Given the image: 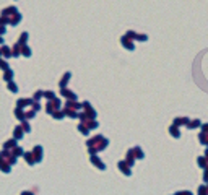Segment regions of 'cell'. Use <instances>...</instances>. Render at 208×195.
<instances>
[{
    "label": "cell",
    "mask_w": 208,
    "mask_h": 195,
    "mask_svg": "<svg viewBox=\"0 0 208 195\" xmlns=\"http://www.w3.org/2000/svg\"><path fill=\"white\" fill-rule=\"evenodd\" d=\"M3 55L8 57V49H7V47H3Z\"/></svg>",
    "instance_id": "obj_11"
},
{
    "label": "cell",
    "mask_w": 208,
    "mask_h": 195,
    "mask_svg": "<svg viewBox=\"0 0 208 195\" xmlns=\"http://www.w3.org/2000/svg\"><path fill=\"white\" fill-rule=\"evenodd\" d=\"M119 166H120V168H122V173H124V174H127V176L130 174V171L127 169V164H125V163H119Z\"/></svg>",
    "instance_id": "obj_2"
},
{
    "label": "cell",
    "mask_w": 208,
    "mask_h": 195,
    "mask_svg": "<svg viewBox=\"0 0 208 195\" xmlns=\"http://www.w3.org/2000/svg\"><path fill=\"white\" fill-rule=\"evenodd\" d=\"M15 130H16V138H20V137H21V129H20V127H16Z\"/></svg>",
    "instance_id": "obj_8"
},
{
    "label": "cell",
    "mask_w": 208,
    "mask_h": 195,
    "mask_svg": "<svg viewBox=\"0 0 208 195\" xmlns=\"http://www.w3.org/2000/svg\"><path fill=\"white\" fill-rule=\"evenodd\" d=\"M34 153H36V161H41V148H39V146H36V148H34Z\"/></svg>",
    "instance_id": "obj_1"
},
{
    "label": "cell",
    "mask_w": 208,
    "mask_h": 195,
    "mask_svg": "<svg viewBox=\"0 0 208 195\" xmlns=\"http://www.w3.org/2000/svg\"><path fill=\"white\" fill-rule=\"evenodd\" d=\"M198 164H200V166H205V159H203V158L198 159Z\"/></svg>",
    "instance_id": "obj_12"
},
{
    "label": "cell",
    "mask_w": 208,
    "mask_h": 195,
    "mask_svg": "<svg viewBox=\"0 0 208 195\" xmlns=\"http://www.w3.org/2000/svg\"><path fill=\"white\" fill-rule=\"evenodd\" d=\"M23 54H25L26 57H30V55H31V52H30V49H28V47H23Z\"/></svg>",
    "instance_id": "obj_5"
},
{
    "label": "cell",
    "mask_w": 208,
    "mask_h": 195,
    "mask_svg": "<svg viewBox=\"0 0 208 195\" xmlns=\"http://www.w3.org/2000/svg\"><path fill=\"white\" fill-rule=\"evenodd\" d=\"M11 75H13V72H8L7 75H5V80H7V82H10V80H11L10 77H11Z\"/></svg>",
    "instance_id": "obj_9"
},
{
    "label": "cell",
    "mask_w": 208,
    "mask_h": 195,
    "mask_svg": "<svg viewBox=\"0 0 208 195\" xmlns=\"http://www.w3.org/2000/svg\"><path fill=\"white\" fill-rule=\"evenodd\" d=\"M30 102H31V101H26V99H20V101H18V107H25V106H28V104H30Z\"/></svg>",
    "instance_id": "obj_3"
},
{
    "label": "cell",
    "mask_w": 208,
    "mask_h": 195,
    "mask_svg": "<svg viewBox=\"0 0 208 195\" xmlns=\"http://www.w3.org/2000/svg\"><path fill=\"white\" fill-rule=\"evenodd\" d=\"M197 125H200V122H198V120H195V122L190 124V127H197Z\"/></svg>",
    "instance_id": "obj_10"
},
{
    "label": "cell",
    "mask_w": 208,
    "mask_h": 195,
    "mask_svg": "<svg viewBox=\"0 0 208 195\" xmlns=\"http://www.w3.org/2000/svg\"><path fill=\"white\" fill-rule=\"evenodd\" d=\"M171 133L174 135V137H179V132H177V129H176V127H172V129H171Z\"/></svg>",
    "instance_id": "obj_6"
},
{
    "label": "cell",
    "mask_w": 208,
    "mask_h": 195,
    "mask_svg": "<svg viewBox=\"0 0 208 195\" xmlns=\"http://www.w3.org/2000/svg\"><path fill=\"white\" fill-rule=\"evenodd\" d=\"M68 77H70V73H67V75L63 77V80L60 82V86H62V88H63V85H67V82H68Z\"/></svg>",
    "instance_id": "obj_4"
},
{
    "label": "cell",
    "mask_w": 208,
    "mask_h": 195,
    "mask_svg": "<svg viewBox=\"0 0 208 195\" xmlns=\"http://www.w3.org/2000/svg\"><path fill=\"white\" fill-rule=\"evenodd\" d=\"M8 88L13 91V93H16V85H11V83H8Z\"/></svg>",
    "instance_id": "obj_7"
}]
</instances>
